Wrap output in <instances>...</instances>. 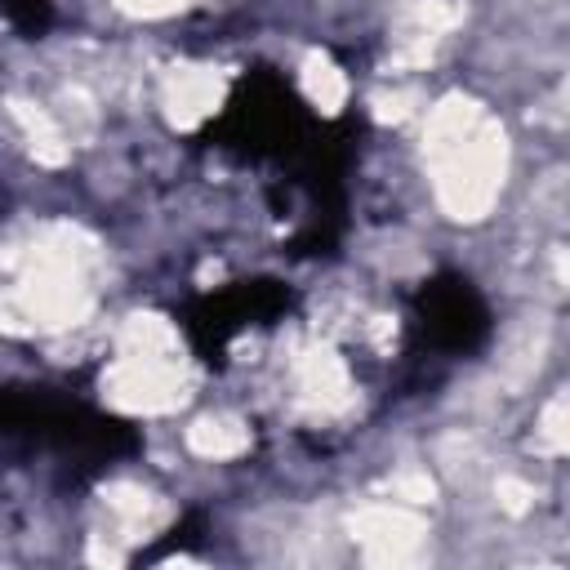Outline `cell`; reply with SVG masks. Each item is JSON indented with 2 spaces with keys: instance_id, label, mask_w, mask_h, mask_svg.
<instances>
[{
  "instance_id": "1",
  "label": "cell",
  "mask_w": 570,
  "mask_h": 570,
  "mask_svg": "<svg viewBox=\"0 0 570 570\" xmlns=\"http://www.w3.org/2000/svg\"><path fill=\"white\" fill-rule=\"evenodd\" d=\"M0 436L45 441L89 468H102L138 450V436L129 423L98 414L80 401L53 396L45 387H0Z\"/></svg>"
},
{
  "instance_id": "2",
  "label": "cell",
  "mask_w": 570,
  "mask_h": 570,
  "mask_svg": "<svg viewBox=\"0 0 570 570\" xmlns=\"http://www.w3.org/2000/svg\"><path fill=\"white\" fill-rule=\"evenodd\" d=\"M312 129L316 125L303 111L298 94L276 71H249L232 89L223 116L209 125V138L249 160H267V156L294 160L303 151V142L312 138Z\"/></svg>"
},
{
  "instance_id": "4",
  "label": "cell",
  "mask_w": 570,
  "mask_h": 570,
  "mask_svg": "<svg viewBox=\"0 0 570 570\" xmlns=\"http://www.w3.org/2000/svg\"><path fill=\"white\" fill-rule=\"evenodd\" d=\"M419 330L441 352H476L490 338V307L476 294V285L459 272H441L419 285L414 294Z\"/></svg>"
},
{
  "instance_id": "3",
  "label": "cell",
  "mask_w": 570,
  "mask_h": 570,
  "mask_svg": "<svg viewBox=\"0 0 570 570\" xmlns=\"http://www.w3.org/2000/svg\"><path fill=\"white\" fill-rule=\"evenodd\" d=\"M294 303V294L281 281H236L218 294H200L187 312H183V330L187 343L200 361H223V352L232 347V338L249 325H272L276 316H285Z\"/></svg>"
},
{
  "instance_id": "5",
  "label": "cell",
  "mask_w": 570,
  "mask_h": 570,
  "mask_svg": "<svg viewBox=\"0 0 570 570\" xmlns=\"http://www.w3.org/2000/svg\"><path fill=\"white\" fill-rule=\"evenodd\" d=\"M0 4L22 36H45L53 22V0H0Z\"/></svg>"
},
{
  "instance_id": "6",
  "label": "cell",
  "mask_w": 570,
  "mask_h": 570,
  "mask_svg": "<svg viewBox=\"0 0 570 570\" xmlns=\"http://www.w3.org/2000/svg\"><path fill=\"white\" fill-rule=\"evenodd\" d=\"M200 534H205V517H200V512H187V517H183L178 525H169V530H165V539H160L156 548H147V552H142V561H156V557H169L174 548L183 552V548H191V543H196Z\"/></svg>"
}]
</instances>
